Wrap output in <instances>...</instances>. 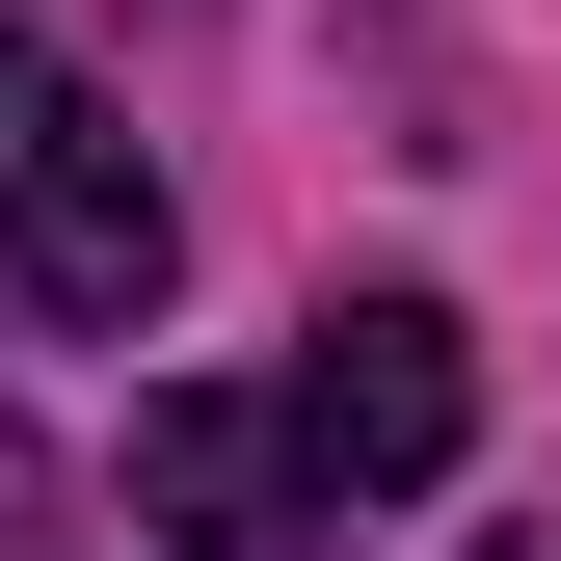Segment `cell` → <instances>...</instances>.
I'll list each match as a JSON object with an SVG mask.
<instances>
[{"instance_id": "cell-1", "label": "cell", "mask_w": 561, "mask_h": 561, "mask_svg": "<svg viewBox=\"0 0 561 561\" xmlns=\"http://www.w3.org/2000/svg\"><path fill=\"white\" fill-rule=\"evenodd\" d=\"M161 267H187V215L134 161V107L54 27H0V321H161Z\"/></svg>"}, {"instance_id": "cell-2", "label": "cell", "mask_w": 561, "mask_h": 561, "mask_svg": "<svg viewBox=\"0 0 561 561\" xmlns=\"http://www.w3.org/2000/svg\"><path fill=\"white\" fill-rule=\"evenodd\" d=\"M295 455L347 481V508L455 481V455H481V347H455V295H321V321H295Z\"/></svg>"}, {"instance_id": "cell-3", "label": "cell", "mask_w": 561, "mask_h": 561, "mask_svg": "<svg viewBox=\"0 0 561 561\" xmlns=\"http://www.w3.org/2000/svg\"><path fill=\"white\" fill-rule=\"evenodd\" d=\"M134 508H161L187 561H321L347 481L295 455V401H134Z\"/></svg>"}, {"instance_id": "cell-4", "label": "cell", "mask_w": 561, "mask_h": 561, "mask_svg": "<svg viewBox=\"0 0 561 561\" xmlns=\"http://www.w3.org/2000/svg\"><path fill=\"white\" fill-rule=\"evenodd\" d=\"M0 561H54V455H27V401H0Z\"/></svg>"}, {"instance_id": "cell-5", "label": "cell", "mask_w": 561, "mask_h": 561, "mask_svg": "<svg viewBox=\"0 0 561 561\" xmlns=\"http://www.w3.org/2000/svg\"><path fill=\"white\" fill-rule=\"evenodd\" d=\"M134 27H187V0H134Z\"/></svg>"}]
</instances>
